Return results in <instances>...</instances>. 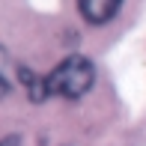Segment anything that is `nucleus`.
<instances>
[{
    "label": "nucleus",
    "instance_id": "f03ea898",
    "mask_svg": "<svg viewBox=\"0 0 146 146\" xmlns=\"http://www.w3.org/2000/svg\"><path fill=\"white\" fill-rule=\"evenodd\" d=\"M119 6L122 0H78V9H81L84 21L90 24H108L119 12Z\"/></svg>",
    "mask_w": 146,
    "mask_h": 146
},
{
    "label": "nucleus",
    "instance_id": "7ed1b4c3",
    "mask_svg": "<svg viewBox=\"0 0 146 146\" xmlns=\"http://www.w3.org/2000/svg\"><path fill=\"white\" fill-rule=\"evenodd\" d=\"M9 96V81L3 78V72H0V98H6Z\"/></svg>",
    "mask_w": 146,
    "mask_h": 146
},
{
    "label": "nucleus",
    "instance_id": "20e7f679",
    "mask_svg": "<svg viewBox=\"0 0 146 146\" xmlns=\"http://www.w3.org/2000/svg\"><path fill=\"white\" fill-rule=\"evenodd\" d=\"M0 146H18V137H15V134H9V137H3V140H0Z\"/></svg>",
    "mask_w": 146,
    "mask_h": 146
},
{
    "label": "nucleus",
    "instance_id": "f257e3e1",
    "mask_svg": "<svg viewBox=\"0 0 146 146\" xmlns=\"http://www.w3.org/2000/svg\"><path fill=\"white\" fill-rule=\"evenodd\" d=\"M51 96H63V98H81L87 96L90 87L96 84V69L87 57H66L51 75H45Z\"/></svg>",
    "mask_w": 146,
    "mask_h": 146
}]
</instances>
